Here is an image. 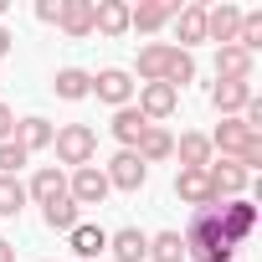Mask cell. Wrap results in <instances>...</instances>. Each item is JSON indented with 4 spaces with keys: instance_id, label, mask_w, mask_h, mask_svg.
Instances as JSON below:
<instances>
[{
    "instance_id": "1",
    "label": "cell",
    "mask_w": 262,
    "mask_h": 262,
    "mask_svg": "<svg viewBox=\"0 0 262 262\" xmlns=\"http://www.w3.org/2000/svg\"><path fill=\"white\" fill-rule=\"evenodd\" d=\"M180 242H185V257H190V262H231V257H236V242L226 236V226H221V216H216V201L190 216V231H185Z\"/></svg>"
},
{
    "instance_id": "2",
    "label": "cell",
    "mask_w": 262,
    "mask_h": 262,
    "mask_svg": "<svg viewBox=\"0 0 262 262\" xmlns=\"http://www.w3.org/2000/svg\"><path fill=\"white\" fill-rule=\"evenodd\" d=\"M211 149H221V160H236L247 175L262 165V134L247 128L242 118H221V128L211 134Z\"/></svg>"
},
{
    "instance_id": "3",
    "label": "cell",
    "mask_w": 262,
    "mask_h": 262,
    "mask_svg": "<svg viewBox=\"0 0 262 262\" xmlns=\"http://www.w3.org/2000/svg\"><path fill=\"white\" fill-rule=\"evenodd\" d=\"M57 160L62 165H72V170H82V165H93V155H98V134L88 123H67V128H57Z\"/></svg>"
},
{
    "instance_id": "4",
    "label": "cell",
    "mask_w": 262,
    "mask_h": 262,
    "mask_svg": "<svg viewBox=\"0 0 262 262\" xmlns=\"http://www.w3.org/2000/svg\"><path fill=\"white\" fill-rule=\"evenodd\" d=\"M103 175H108V190H139V185L149 180V165H144L134 149H118V155L108 160Z\"/></svg>"
},
{
    "instance_id": "5",
    "label": "cell",
    "mask_w": 262,
    "mask_h": 262,
    "mask_svg": "<svg viewBox=\"0 0 262 262\" xmlns=\"http://www.w3.org/2000/svg\"><path fill=\"white\" fill-rule=\"evenodd\" d=\"M67 195H72L77 206H103V201H108V175H103L98 165H82V170H72Z\"/></svg>"
},
{
    "instance_id": "6",
    "label": "cell",
    "mask_w": 262,
    "mask_h": 262,
    "mask_svg": "<svg viewBox=\"0 0 262 262\" xmlns=\"http://www.w3.org/2000/svg\"><path fill=\"white\" fill-rule=\"evenodd\" d=\"M175 108H180V93H175L170 82H139V113H144L149 123L170 118Z\"/></svg>"
},
{
    "instance_id": "7",
    "label": "cell",
    "mask_w": 262,
    "mask_h": 262,
    "mask_svg": "<svg viewBox=\"0 0 262 262\" xmlns=\"http://www.w3.org/2000/svg\"><path fill=\"white\" fill-rule=\"evenodd\" d=\"M206 180H211V201H236L247 190V170L236 160H221V165H206Z\"/></svg>"
},
{
    "instance_id": "8",
    "label": "cell",
    "mask_w": 262,
    "mask_h": 262,
    "mask_svg": "<svg viewBox=\"0 0 262 262\" xmlns=\"http://www.w3.org/2000/svg\"><path fill=\"white\" fill-rule=\"evenodd\" d=\"M93 98H103L113 108H128V98H134V77H128L123 67H103L93 77Z\"/></svg>"
},
{
    "instance_id": "9",
    "label": "cell",
    "mask_w": 262,
    "mask_h": 262,
    "mask_svg": "<svg viewBox=\"0 0 262 262\" xmlns=\"http://www.w3.org/2000/svg\"><path fill=\"white\" fill-rule=\"evenodd\" d=\"M175 0H144V6H128V31H160V26H170L175 21Z\"/></svg>"
},
{
    "instance_id": "10",
    "label": "cell",
    "mask_w": 262,
    "mask_h": 262,
    "mask_svg": "<svg viewBox=\"0 0 262 262\" xmlns=\"http://www.w3.org/2000/svg\"><path fill=\"white\" fill-rule=\"evenodd\" d=\"M108 128H113V139H118L123 149H139V139L149 134V118L128 103V108H113V123H108Z\"/></svg>"
},
{
    "instance_id": "11",
    "label": "cell",
    "mask_w": 262,
    "mask_h": 262,
    "mask_svg": "<svg viewBox=\"0 0 262 262\" xmlns=\"http://www.w3.org/2000/svg\"><path fill=\"white\" fill-rule=\"evenodd\" d=\"M252 98H257L252 82H221V77H216V88H211V103H216L221 118H242V108H247Z\"/></svg>"
},
{
    "instance_id": "12",
    "label": "cell",
    "mask_w": 262,
    "mask_h": 262,
    "mask_svg": "<svg viewBox=\"0 0 262 262\" xmlns=\"http://www.w3.org/2000/svg\"><path fill=\"white\" fill-rule=\"evenodd\" d=\"M236 26H242V11H236V6H226V0L206 11V41L231 47V41H236Z\"/></svg>"
},
{
    "instance_id": "13",
    "label": "cell",
    "mask_w": 262,
    "mask_h": 262,
    "mask_svg": "<svg viewBox=\"0 0 262 262\" xmlns=\"http://www.w3.org/2000/svg\"><path fill=\"white\" fill-rule=\"evenodd\" d=\"M67 247H72L82 262H98V257L108 252V231H103V226H88V221H77V226L67 231Z\"/></svg>"
},
{
    "instance_id": "14",
    "label": "cell",
    "mask_w": 262,
    "mask_h": 262,
    "mask_svg": "<svg viewBox=\"0 0 262 262\" xmlns=\"http://www.w3.org/2000/svg\"><path fill=\"white\" fill-rule=\"evenodd\" d=\"M108 252H113L118 262H144L149 236H144L139 226H118V231H108Z\"/></svg>"
},
{
    "instance_id": "15",
    "label": "cell",
    "mask_w": 262,
    "mask_h": 262,
    "mask_svg": "<svg viewBox=\"0 0 262 262\" xmlns=\"http://www.w3.org/2000/svg\"><path fill=\"white\" fill-rule=\"evenodd\" d=\"M62 195H67V175H62V170H52V165H47V170H36V175H31V185H26V201H36V206H52V201H62Z\"/></svg>"
},
{
    "instance_id": "16",
    "label": "cell",
    "mask_w": 262,
    "mask_h": 262,
    "mask_svg": "<svg viewBox=\"0 0 262 262\" xmlns=\"http://www.w3.org/2000/svg\"><path fill=\"white\" fill-rule=\"evenodd\" d=\"M93 31L123 36L128 31V6H123V0H93Z\"/></svg>"
},
{
    "instance_id": "17",
    "label": "cell",
    "mask_w": 262,
    "mask_h": 262,
    "mask_svg": "<svg viewBox=\"0 0 262 262\" xmlns=\"http://www.w3.org/2000/svg\"><path fill=\"white\" fill-rule=\"evenodd\" d=\"M175 36H180V52L206 41V6H180L175 11Z\"/></svg>"
},
{
    "instance_id": "18",
    "label": "cell",
    "mask_w": 262,
    "mask_h": 262,
    "mask_svg": "<svg viewBox=\"0 0 262 262\" xmlns=\"http://www.w3.org/2000/svg\"><path fill=\"white\" fill-rule=\"evenodd\" d=\"M57 26L67 31V36H93V0H62V16H57Z\"/></svg>"
},
{
    "instance_id": "19",
    "label": "cell",
    "mask_w": 262,
    "mask_h": 262,
    "mask_svg": "<svg viewBox=\"0 0 262 262\" xmlns=\"http://www.w3.org/2000/svg\"><path fill=\"white\" fill-rule=\"evenodd\" d=\"M216 77L221 82H252V57L242 47H221L216 52Z\"/></svg>"
},
{
    "instance_id": "20",
    "label": "cell",
    "mask_w": 262,
    "mask_h": 262,
    "mask_svg": "<svg viewBox=\"0 0 262 262\" xmlns=\"http://www.w3.org/2000/svg\"><path fill=\"white\" fill-rule=\"evenodd\" d=\"M52 93L67 98V103H82V98L93 93V72H82V67H62V72L52 77Z\"/></svg>"
},
{
    "instance_id": "21",
    "label": "cell",
    "mask_w": 262,
    "mask_h": 262,
    "mask_svg": "<svg viewBox=\"0 0 262 262\" xmlns=\"http://www.w3.org/2000/svg\"><path fill=\"white\" fill-rule=\"evenodd\" d=\"M175 195L185 201V206H211V180H206V170H180L175 175Z\"/></svg>"
},
{
    "instance_id": "22",
    "label": "cell",
    "mask_w": 262,
    "mask_h": 262,
    "mask_svg": "<svg viewBox=\"0 0 262 262\" xmlns=\"http://www.w3.org/2000/svg\"><path fill=\"white\" fill-rule=\"evenodd\" d=\"M52 139H57V128H52L47 118H21V123H16V144H21L26 155H36V149H47Z\"/></svg>"
},
{
    "instance_id": "23",
    "label": "cell",
    "mask_w": 262,
    "mask_h": 262,
    "mask_svg": "<svg viewBox=\"0 0 262 262\" xmlns=\"http://www.w3.org/2000/svg\"><path fill=\"white\" fill-rule=\"evenodd\" d=\"M175 155H180V170H206L211 165V139L206 134H180Z\"/></svg>"
},
{
    "instance_id": "24",
    "label": "cell",
    "mask_w": 262,
    "mask_h": 262,
    "mask_svg": "<svg viewBox=\"0 0 262 262\" xmlns=\"http://www.w3.org/2000/svg\"><path fill=\"white\" fill-rule=\"evenodd\" d=\"M134 155H139L144 165H155V160H170V155H175V139L165 134L160 123H149V134L139 139V149H134Z\"/></svg>"
},
{
    "instance_id": "25",
    "label": "cell",
    "mask_w": 262,
    "mask_h": 262,
    "mask_svg": "<svg viewBox=\"0 0 262 262\" xmlns=\"http://www.w3.org/2000/svg\"><path fill=\"white\" fill-rule=\"evenodd\" d=\"M165 67H170V47L165 41H149L139 52V77L144 82H165Z\"/></svg>"
},
{
    "instance_id": "26",
    "label": "cell",
    "mask_w": 262,
    "mask_h": 262,
    "mask_svg": "<svg viewBox=\"0 0 262 262\" xmlns=\"http://www.w3.org/2000/svg\"><path fill=\"white\" fill-rule=\"evenodd\" d=\"M77 216H82V206H77L72 195H62V201L41 206V221H47L52 231H72V226H77Z\"/></svg>"
},
{
    "instance_id": "27",
    "label": "cell",
    "mask_w": 262,
    "mask_h": 262,
    "mask_svg": "<svg viewBox=\"0 0 262 262\" xmlns=\"http://www.w3.org/2000/svg\"><path fill=\"white\" fill-rule=\"evenodd\" d=\"M144 257H149V262H185V242H180V231H155Z\"/></svg>"
},
{
    "instance_id": "28",
    "label": "cell",
    "mask_w": 262,
    "mask_h": 262,
    "mask_svg": "<svg viewBox=\"0 0 262 262\" xmlns=\"http://www.w3.org/2000/svg\"><path fill=\"white\" fill-rule=\"evenodd\" d=\"M190 77H195V57H190V52H180V47H170V67H165V82L180 93Z\"/></svg>"
},
{
    "instance_id": "29",
    "label": "cell",
    "mask_w": 262,
    "mask_h": 262,
    "mask_svg": "<svg viewBox=\"0 0 262 262\" xmlns=\"http://www.w3.org/2000/svg\"><path fill=\"white\" fill-rule=\"evenodd\" d=\"M21 206H26V185L16 175H0V216H21Z\"/></svg>"
},
{
    "instance_id": "30",
    "label": "cell",
    "mask_w": 262,
    "mask_h": 262,
    "mask_svg": "<svg viewBox=\"0 0 262 262\" xmlns=\"http://www.w3.org/2000/svg\"><path fill=\"white\" fill-rule=\"evenodd\" d=\"M21 165H26V149L16 139H6V144H0V175H16Z\"/></svg>"
},
{
    "instance_id": "31",
    "label": "cell",
    "mask_w": 262,
    "mask_h": 262,
    "mask_svg": "<svg viewBox=\"0 0 262 262\" xmlns=\"http://www.w3.org/2000/svg\"><path fill=\"white\" fill-rule=\"evenodd\" d=\"M57 16H62V0H36V21L57 26Z\"/></svg>"
},
{
    "instance_id": "32",
    "label": "cell",
    "mask_w": 262,
    "mask_h": 262,
    "mask_svg": "<svg viewBox=\"0 0 262 262\" xmlns=\"http://www.w3.org/2000/svg\"><path fill=\"white\" fill-rule=\"evenodd\" d=\"M6 139H16V113L0 103V144H6Z\"/></svg>"
},
{
    "instance_id": "33",
    "label": "cell",
    "mask_w": 262,
    "mask_h": 262,
    "mask_svg": "<svg viewBox=\"0 0 262 262\" xmlns=\"http://www.w3.org/2000/svg\"><path fill=\"white\" fill-rule=\"evenodd\" d=\"M11 47H16V36H11L6 26H0V57H11Z\"/></svg>"
},
{
    "instance_id": "34",
    "label": "cell",
    "mask_w": 262,
    "mask_h": 262,
    "mask_svg": "<svg viewBox=\"0 0 262 262\" xmlns=\"http://www.w3.org/2000/svg\"><path fill=\"white\" fill-rule=\"evenodd\" d=\"M0 262H16V247H11L6 236H0Z\"/></svg>"
},
{
    "instance_id": "35",
    "label": "cell",
    "mask_w": 262,
    "mask_h": 262,
    "mask_svg": "<svg viewBox=\"0 0 262 262\" xmlns=\"http://www.w3.org/2000/svg\"><path fill=\"white\" fill-rule=\"evenodd\" d=\"M0 16H6V0H0Z\"/></svg>"
}]
</instances>
